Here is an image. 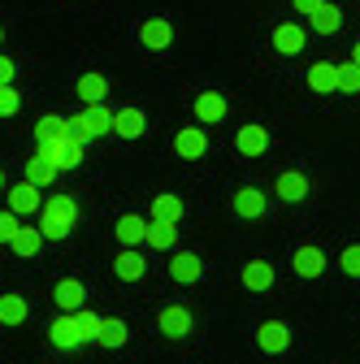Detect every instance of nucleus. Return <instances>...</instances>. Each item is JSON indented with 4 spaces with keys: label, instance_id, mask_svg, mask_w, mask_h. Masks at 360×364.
<instances>
[{
    "label": "nucleus",
    "instance_id": "nucleus-31",
    "mask_svg": "<svg viewBox=\"0 0 360 364\" xmlns=\"http://www.w3.org/2000/svg\"><path fill=\"white\" fill-rule=\"evenodd\" d=\"M96 343H100V347H122V343H126V326H122V321H105V316H100Z\"/></svg>",
    "mask_w": 360,
    "mask_h": 364
},
{
    "label": "nucleus",
    "instance_id": "nucleus-13",
    "mask_svg": "<svg viewBox=\"0 0 360 364\" xmlns=\"http://www.w3.org/2000/svg\"><path fill=\"white\" fill-rule=\"evenodd\" d=\"M231 204H235V217H243V221H256V217L265 213V191H260V187H239Z\"/></svg>",
    "mask_w": 360,
    "mask_h": 364
},
{
    "label": "nucleus",
    "instance_id": "nucleus-29",
    "mask_svg": "<svg viewBox=\"0 0 360 364\" xmlns=\"http://www.w3.org/2000/svg\"><path fill=\"white\" fill-rule=\"evenodd\" d=\"M174 239H178V230H174V221H148V243H152L157 252L174 247Z\"/></svg>",
    "mask_w": 360,
    "mask_h": 364
},
{
    "label": "nucleus",
    "instance_id": "nucleus-7",
    "mask_svg": "<svg viewBox=\"0 0 360 364\" xmlns=\"http://www.w3.org/2000/svg\"><path fill=\"white\" fill-rule=\"evenodd\" d=\"M304 43H308V31H304L300 22H282V26H274V48H278L282 57H300V53H304Z\"/></svg>",
    "mask_w": 360,
    "mask_h": 364
},
{
    "label": "nucleus",
    "instance_id": "nucleus-17",
    "mask_svg": "<svg viewBox=\"0 0 360 364\" xmlns=\"http://www.w3.org/2000/svg\"><path fill=\"white\" fill-rule=\"evenodd\" d=\"M239 278H243V287H248V291H269V287H274V264L256 256V260H248V264H243Z\"/></svg>",
    "mask_w": 360,
    "mask_h": 364
},
{
    "label": "nucleus",
    "instance_id": "nucleus-40",
    "mask_svg": "<svg viewBox=\"0 0 360 364\" xmlns=\"http://www.w3.org/2000/svg\"><path fill=\"white\" fill-rule=\"evenodd\" d=\"M0 187H5V173H0Z\"/></svg>",
    "mask_w": 360,
    "mask_h": 364
},
{
    "label": "nucleus",
    "instance_id": "nucleus-9",
    "mask_svg": "<svg viewBox=\"0 0 360 364\" xmlns=\"http://www.w3.org/2000/svg\"><path fill=\"white\" fill-rule=\"evenodd\" d=\"M48 338L61 347V351H74L78 343H87L83 338V330H78V321H74V312H65V316H57V321L48 326Z\"/></svg>",
    "mask_w": 360,
    "mask_h": 364
},
{
    "label": "nucleus",
    "instance_id": "nucleus-2",
    "mask_svg": "<svg viewBox=\"0 0 360 364\" xmlns=\"http://www.w3.org/2000/svg\"><path fill=\"white\" fill-rule=\"evenodd\" d=\"M70 130L78 134L83 144H92V139H100V134H113V113L105 109V100L100 105H87L78 117H70Z\"/></svg>",
    "mask_w": 360,
    "mask_h": 364
},
{
    "label": "nucleus",
    "instance_id": "nucleus-33",
    "mask_svg": "<svg viewBox=\"0 0 360 364\" xmlns=\"http://www.w3.org/2000/svg\"><path fill=\"white\" fill-rule=\"evenodd\" d=\"M74 321H78V330H83V338H87V343H96V330H100V316H96L92 308H78V312H74Z\"/></svg>",
    "mask_w": 360,
    "mask_h": 364
},
{
    "label": "nucleus",
    "instance_id": "nucleus-32",
    "mask_svg": "<svg viewBox=\"0 0 360 364\" xmlns=\"http://www.w3.org/2000/svg\"><path fill=\"white\" fill-rule=\"evenodd\" d=\"M356 91H360V65L347 61L339 65V96H356Z\"/></svg>",
    "mask_w": 360,
    "mask_h": 364
},
{
    "label": "nucleus",
    "instance_id": "nucleus-36",
    "mask_svg": "<svg viewBox=\"0 0 360 364\" xmlns=\"http://www.w3.org/2000/svg\"><path fill=\"white\" fill-rule=\"evenodd\" d=\"M18 105H22V96L14 91V82H5V87H0V117H14Z\"/></svg>",
    "mask_w": 360,
    "mask_h": 364
},
{
    "label": "nucleus",
    "instance_id": "nucleus-3",
    "mask_svg": "<svg viewBox=\"0 0 360 364\" xmlns=\"http://www.w3.org/2000/svg\"><path fill=\"white\" fill-rule=\"evenodd\" d=\"M43 152H48L53 161H57V169H74V165H83V139L70 130V134H61V139H53V144H39Z\"/></svg>",
    "mask_w": 360,
    "mask_h": 364
},
{
    "label": "nucleus",
    "instance_id": "nucleus-30",
    "mask_svg": "<svg viewBox=\"0 0 360 364\" xmlns=\"http://www.w3.org/2000/svg\"><path fill=\"white\" fill-rule=\"evenodd\" d=\"M43 247V230H31V225H22V230L14 235V252L18 256H35Z\"/></svg>",
    "mask_w": 360,
    "mask_h": 364
},
{
    "label": "nucleus",
    "instance_id": "nucleus-10",
    "mask_svg": "<svg viewBox=\"0 0 360 364\" xmlns=\"http://www.w3.org/2000/svg\"><path fill=\"white\" fill-rule=\"evenodd\" d=\"M139 43H144V48H152V53L169 48V43H174V26H169L165 18H148V22L139 26Z\"/></svg>",
    "mask_w": 360,
    "mask_h": 364
},
{
    "label": "nucleus",
    "instance_id": "nucleus-4",
    "mask_svg": "<svg viewBox=\"0 0 360 364\" xmlns=\"http://www.w3.org/2000/svg\"><path fill=\"white\" fill-rule=\"evenodd\" d=\"M174 152L183 156V161H200L204 152H208V134H204V126H183L174 134Z\"/></svg>",
    "mask_w": 360,
    "mask_h": 364
},
{
    "label": "nucleus",
    "instance_id": "nucleus-34",
    "mask_svg": "<svg viewBox=\"0 0 360 364\" xmlns=\"http://www.w3.org/2000/svg\"><path fill=\"white\" fill-rule=\"evenodd\" d=\"M339 269L347 273V278H360V243L343 247V256H339Z\"/></svg>",
    "mask_w": 360,
    "mask_h": 364
},
{
    "label": "nucleus",
    "instance_id": "nucleus-26",
    "mask_svg": "<svg viewBox=\"0 0 360 364\" xmlns=\"http://www.w3.org/2000/svg\"><path fill=\"white\" fill-rule=\"evenodd\" d=\"M61 134H70V117H61V113H43L35 122V139L39 144H53V139H61Z\"/></svg>",
    "mask_w": 360,
    "mask_h": 364
},
{
    "label": "nucleus",
    "instance_id": "nucleus-1",
    "mask_svg": "<svg viewBox=\"0 0 360 364\" xmlns=\"http://www.w3.org/2000/svg\"><path fill=\"white\" fill-rule=\"evenodd\" d=\"M74 221H78L74 196H48V200L39 204V230H43V239H65L74 230Z\"/></svg>",
    "mask_w": 360,
    "mask_h": 364
},
{
    "label": "nucleus",
    "instance_id": "nucleus-8",
    "mask_svg": "<svg viewBox=\"0 0 360 364\" xmlns=\"http://www.w3.org/2000/svg\"><path fill=\"white\" fill-rule=\"evenodd\" d=\"M144 130H148V117H144V109L126 105V109H117V113H113V134H117V139H139Z\"/></svg>",
    "mask_w": 360,
    "mask_h": 364
},
{
    "label": "nucleus",
    "instance_id": "nucleus-27",
    "mask_svg": "<svg viewBox=\"0 0 360 364\" xmlns=\"http://www.w3.org/2000/svg\"><path fill=\"white\" fill-rule=\"evenodd\" d=\"M308 87L312 91H339V65H330V61H317V65H308Z\"/></svg>",
    "mask_w": 360,
    "mask_h": 364
},
{
    "label": "nucleus",
    "instance_id": "nucleus-28",
    "mask_svg": "<svg viewBox=\"0 0 360 364\" xmlns=\"http://www.w3.org/2000/svg\"><path fill=\"white\" fill-rule=\"evenodd\" d=\"M178 217H183V200L178 196H152V221H174L178 225Z\"/></svg>",
    "mask_w": 360,
    "mask_h": 364
},
{
    "label": "nucleus",
    "instance_id": "nucleus-39",
    "mask_svg": "<svg viewBox=\"0 0 360 364\" xmlns=\"http://www.w3.org/2000/svg\"><path fill=\"white\" fill-rule=\"evenodd\" d=\"M351 61H356V65H360V39H356V48H351Z\"/></svg>",
    "mask_w": 360,
    "mask_h": 364
},
{
    "label": "nucleus",
    "instance_id": "nucleus-21",
    "mask_svg": "<svg viewBox=\"0 0 360 364\" xmlns=\"http://www.w3.org/2000/svg\"><path fill=\"white\" fill-rule=\"evenodd\" d=\"M291 264H295L300 278H322V273H326V256H322L317 247H295Z\"/></svg>",
    "mask_w": 360,
    "mask_h": 364
},
{
    "label": "nucleus",
    "instance_id": "nucleus-23",
    "mask_svg": "<svg viewBox=\"0 0 360 364\" xmlns=\"http://www.w3.org/2000/svg\"><path fill=\"white\" fill-rule=\"evenodd\" d=\"M200 273H204V264H200V256H191V252H178V256L169 260V278H174V282H200Z\"/></svg>",
    "mask_w": 360,
    "mask_h": 364
},
{
    "label": "nucleus",
    "instance_id": "nucleus-41",
    "mask_svg": "<svg viewBox=\"0 0 360 364\" xmlns=\"http://www.w3.org/2000/svg\"><path fill=\"white\" fill-rule=\"evenodd\" d=\"M0 39H5V31H0Z\"/></svg>",
    "mask_w": 360,
    "mask_h": 364
},
{
    "label": "nucleus",
    "instance_id": "nucleus-16",
    "mask_svg": "<svg viewBox=\"0 0 360 364\" xmlns=\"http://www.w3.org/2000/svg\"><path fill=\"white\" fill-rule=\"evenodd\" d=\"M113 273L122 282H139L144 273H148V260L134 252V247H126V252H117V260H113Z\"/></svg>",
    "mask_w": 360,
    "mask_h": 364
},
{
    "label": "nucleus",
    "instance_id": "nucleus-22",
    "mask_svg": "<svg viewBox=\"0 0 360 364\" xmlns=\"http://www.w3.org/2000/svg\"><path fill=\"white\" fill-rule=\"evenodd\" d=\"M53 299H57L65 312H78V308L87 304V291H83V282H78V278H61V282L53 287Z\"/></svg>",
    "mask_w": 360,
    "mask_h": 364
},
{
    "label": "nucleus",
    "instance_id": "nucleus-5",
    "mask_svg": "<svg viewBox=\"0 0 360 364\" xmlns=\"http://www.w3.org/2000/svg\"><path fill=\"white\" fill-rule=\"evenodd\" d=\"M256 347H260L265 355L287 351V347H291V326H287V321H265V326H256Z\"/></svg>",
    "mask_w": 360,
    "mask_h": 364
},
{
    "label": "nucleus",
    "instance_id": "nucleus-35",
    "mask_svg": "<svg viewBox=\"0 0 360 364\" xmlns=\"http://www.w3.org/2000/svg\"><path fill=\"white\" fill-rule=\"evenodd\" d=\"M22 230V221H18V213L14 208H5L0 213V243H14V235Z\"/></svg>",
    "mask_w": 360,
    "mask_h": 364
},
{
    "label": "nucleus",
    "instance_id": "nucleus-25",
    "mask_svg": "<svg viewBox=\"0 0 360 364\" xmlns=\"http://www.w3.org/2000/svg\"><path fill=\"white\" fill-rule=\"evenodd\" d=\"M105 96H109V78H105V74L92 70V74L78 78V100H83V105H100Z\"/></svg>",
    "mask_w": 360,
    "mask_h": 364
},
{
    "label": "nucleus",
    "instance_id": "nucleus-12",
    "mask_svg": "<svg viewBox=\"0 0 360 364\" xmlns=\"http://www.w3.org/2000/svg\"><path fill=\"white\" fill-rule=\"evenodd\" d=\"M57 173H61V169H57V161H53L48 152H43V148H39V152L26 161V178L35 182V187H53V182H57Z\"/></svg>",
    "mask_w": 360,
    "mask_h": 364
},
{
    "label": "nucleus",
    "instance_id": "nucleus-18",
    "mask_svg": "<svg viewBox=\"0 0 360 364\" xmlns=\"http://www.w3.org/2000/svg\"><path fill=\"white\" fill-rule=\"evenodd\" d=\"M278 200H287V204H300V200H308V178L300 173V169H287V173H278Z\"/></svg>",
    "mask_w": 360,
    "mask_h": 364
},
{
    "label": "nucleus",
    "instance_id": "nucleus-20",
    "mask_svg": "<svg viewBox=\"0 0 360 364\" xmlns=\"http://www.w3.org/2000/svg\"><path fill=\"white\" fill-rule=\"evenodd\" d=\"M308 22H312V31H317V35H334V31L343 26V9L330 5V0H322V5L308 14Z\"/></svg>",
    "mask_w": 360,
    "mask_h": 364
},
{
    "label": "nucleus",
    "instance_id": "nucleus-14",
    "mask_svg": "<svg viewBox=\"0 0 360 364\" xmlns=\"http://www.w3.org/2000/svg\"><path fill=\"white\" fill-rule=\"evenodd\" d=\"M39 204H43V200H39V187H35L31 178H22L18 187L9 191V208H14L18 217H26V213H39Z\"/></svg>",
    "mask_w": 360,
    "mask_h": 364
},
{
    "label": "nucleus",
    "instance_id": "nucleus-24",
    "mask_svg": "<svg viewBox=\"0 0 360 364\" xmlns=\"http://www.w3.org/2000/svg\"><path fill=\"white\" fill-rule=\"evenodd\" d=\"M196 117L200 122H221L226 117V96H221V91H200L196 96Z\"/></svg>",
    "mask_w": 360,
    "mask_h": 364
},
{
    "label": "nucleus",
    "instance_id": "nucleus-37",
    "mask_svg": "<svg viewBox=\"0 0 360 364\" xmlns=\"http://www.w3.org/2000/svg\"><path fill=\"white\" fill-rule=\"evenodd\" d=\"M14 82V57H0V87Z\"/></svg>",
    "mask_w": 360,
    "mask_h": 364
},
{
    "label": "nucleus",
    "instance_id": "nucleus-19",
    "mask_svg": "<svg viewBox=\"0 0 360 364\" xmlns=\"http://www.w3.org/2000/svg\"><path fill=\"white\" fill-rule=\"evenodd\" d=\"M31 316V304L18 295V291H5L0 295V326H22Z\"/></svg>",
    "mask_w": 360,
    "mask_h": 364
},
{
    "label": "nucleus",
    "instance_id": "nucleus-38",
    "mask_svg": "<svg viewBox=\"0 0 360 364\" xmlns=\"http://www.w3.org/2000/svg\"><path fill=\"white\" fill-rule=\"evenodd\" d=\"M291 5H295V9H300V14H304V18H308V14H312V9H317V5H322V0H291Z\"/></svg>",
    "mask_w": 360,
    "mask_h": 364
},
{
    "label": "nucleus",
    "instance_id": "nucleus-6",
    "mask_svg": "<svg viewBox=\"0 0 360 364\" xmlns=\"http://www.w3.org/2000/svg\"><path fill=\"white\" fill-rule=\"evenodd\" d=\"M157 326H161V334H165V338H187L196 321H191V312H187L183 304H169V308H161Z\"/></svg>",
    "mask_w": 360,
    "mask_h": 364
},
{
    "label": "nucleus",
    "instance_id": "nucleus-11",
    "mask_svg": "<svg viewBox=\"0 0 360 364\" xmlns=\"http://www.w3.org/2000/svg\"><path fill=\"white\" fill-rule=\"evenodd\" d=\"M235 148H239L243 156H260V152L269 148V130H265V126H256V122L239 126V134H235Z\"/></svg>",
    "mask_w": 360,
    "mask_h": 364
},
{
    "label": "nucleus",
    "instance_id": "nucleus-15",
    "mask_svg": "<svg viewBox=\"0 0 360 364\" xmlns=\"http://www.w3.org/2000/svg\"><path fill=\"white\" fill-rule=\"evenodd\" d=\"M117 243H122V247H139V243H148V221L134 217V213L117 217Z\"/></svg>",
    "mask_w": 360,
    "mask_h": 364
}]
</instances>
